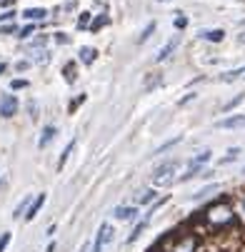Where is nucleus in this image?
<instances>
[{"mask_svg": "<svg viewBox=\"0 0 245 252\" xmlns=\"http://www.w3.org/2000/svg\"><path fill=\"white\" fill-rule=\"evenodd\" d=\"M190 222L198 225L195 230L200 235H230V230L243 225L238 207L233 205L230 197H218L210 205H205Z\"/></svg>", "mask_w": 245, "mask_h": 252, "instance_id": "f257e3e1", "label": "nucleus"}, {"mask_svg": "<svg viewBox=\"0 0 245 252\" xmlns=\"http://www.w3.org/2000/svg\"><path fill=\"white\" fill-rule=\"evenodd\" d=\"M178 170H180V162H178V160L163 162V165L155 167V172H153V185H155V188H168V185H173V183H178V180H180Z\"/></svg>", "mask_w": 245, "mask_h": 252, "instance_id": "f03ea898", "label": "nucleus"}, {"mask_svg": "<svg viewBox=\"0 0 245 252\" xmlns=\"http://www.w3.org/2000/svg\"><path fill=\"white\" fill-rule=\"evenodd\" d=\"M113 237H115V230H113L108 222H103V225L98 227V235H95V242H93V252H103L105 247L113 242Z\"/></svg>", "mask_w": 245, "mask_h": 252, "instance_id": "7ed1b4c3", "label": "nucleus"}, {"mask_svg": "<svg viewBox=\"0 0 245 252\" xmlns=\"http://www.w3.org/2000/svg\"><path fill=\"white\" fill-rule=\"evenodd\" d=\"M18 113V97L15 95H3L0 97V115L3 118H13Z\"/></svg>", "mask_w": 245, "mask_h": 252, "instance_id": "20e7f679", "label": "nucleus"}, {"mask_svg": "<svg viewBox=\"0 0 245 252\" xmlns=\"http://www.w3.org/2000/svg\"><path fill=\"white\" fill-rule=\"evenodd\" d=\"M178 45H180V35H175V38H170V40H168V43H165V45L160 48V53L155 55V60H158V63L168 60V58H170V55L175 53V48H178Z\"/></svg>", "mask_w": 245, "mask_h": 252, "instance_id": "39448f33", "label": "nucleus"}, {"mask_svg": "<svg viewBox=\"0 0 245 252\" xmlns=\"http://www.w3.org/2000/svg\"><path fill=\"white\" fill-rule=\"evenodd\" d=\"M113 215H115V220H123V222H130V220H135L138 218V207H130V205H120V207H115L113 210Z\"/></svg>", "mask_w": 245, "mask_h": 252, "instance_id": "423d86ee", "label": "nucleus"}, {"mask_svg": "<svg viewBox=\"0 0 245 252\" xmlns=\"http://www.w3.org/2000/svg\"><path fill=\"white\" fill-rule=\"evenodd\" d=\"M45 200H48V195H45V192H40L38 197H35V200H33V205H30V210L25 212V220H28V222H30V220H35V218H38V212L43 210V205H45Z\"/></svg>", "mask_w": 245, "mask_h": 252, "instance_id": "0eeeda50", "label": "nucleus"}, {"mask_svg": "<svg viewBox=\"0 0 245 252\" xmlns=\"http://www.w3.org/2000/svg\"><path fill=\"white\" fill-rule=\"evenodd\" d=\"M200 40H208V43H223V40H225V30H223V28L203 30V32H200Z\"/></svg>", "mask_w": 245, "mask_h": 252, "instance_id": "6e6552de", "label": "nucleus"}, {"mask_svg": "<svg viewBox=\"0 0 245 252\" xmlns=\"http://www.w3.org/2000/svg\"><path fill=\"white\" fill-rule=\"evenodd\" d=\"M220 130H235V127H245V115H230V118H223L218 123Z\"/></svg>", "mask_w": 245, "mask_h": 252, "instance_id": "1a4fd4ad", "label": "nucleus"}, {"mask_svg": "<svg viewBox=\"0 0 245 252\" xmlns=\"http://www.w3.org/2000/svg\"><path fill=\"white\" fill-rule=\"evenodd\" d=\"M78 58H80V63H83V65H93V63L98 60V50H95V48H90V45H85V48H80Z\"/></svg>", "mask_w": 245, "mask_h": 252, "instance_id": "9d476101", "label": "nucleus"}, {"mask_svg": "<svg viewBox=\"0 0 245 252\" xmlns=\"http://www.w3.org/2000/svg\"><path fill=\"white\" fill-rule=\"evenodd\" d=\"M55 135H58L55 125H48V127H43V135H40V140H38V145H40V148H48L50 142L55 140Z\"/></svg>", "mask_w": 245, "mask_h": 252, "instance_id": "9b49d317", "label": "nucleus"}, {"mask_svg": "<svg viewBox=\"0 0 245 252\" xmlns=\"http://www.w3.org/2000/svg\"><path fill=\"white\" fill-rule=\"evenodd\" d=\"M240 78H245V65L243 67H235V70H228V73L220 75L223 83H233V80H240Z\"/></svg>", "mask_w": 245, "mask_h": 252, "instance_id": "f8f14e48", "label": "nucleus"}, {"mask_svg": "<svg viewBox=\"0 0 245 252\" xmlns=\"http://www.w3.org/2000/svg\"><path fill=\"white\" fill-rule=\"evenodd\" d=\"M23 18H28V20H45L48 10H43V8H28V10H23Z\"/></svg>", "mask_w": 245, "mask_h": 252, "instance_id": "ddd939ff", "label": "nucleus"}, {"mask_svg": "<svg viewBox=\"0 0 245 252\" xmlns=\"http://www.w3.org/2000/svg\"><path fill=\"white\" fill-rule=\"evenodd\" d=\"M153 200H158V192L155 190H143V192L135 195V205H148Z\"/></svg>", "mask_w": 245, "mask_h": 252, "instance_id": "4468645a", "label": "nucleus"}, {"mask_svg": "<svg viewBox=\"0 0 245 252\" xmlns=\"http://www.w3.org/2000/svg\"><path fill=\"white\" fill-rule=\"evenodd\" d=\"M73 148H75V140H70V142H68V148H65V150H63V155H60V160H58V170H63V167H65V162H68L70 153H73Z\"/></svg>", "mask_w": 245, "mask_h": 252, "instance_id": "2eb2a0df", "label": "nucleus"}, {"mask_svg": "<svg viewBox=\"0 0 245 252\" xmlns=\"http://www.w3.org/2000/svg\"><path fill=\"white\" fill-rule=\"evenodd\" d=\"M155 28H158V25H155V20H153V23H148V25H145V30H143V32H140V35H138V43H140V45H143V43H145V40L150 38V35L155 32Z\"/></svg>", "mask_w": 245, "mask_h": 252, "instance_id": "dca6fc26", "label": "nucleus"}, {"mask_svg": "<svg viewBox=\"0 0 245 252\" xmlns=\"http://www.w3.org/2000/svg\"><path fill=\"white\" fill-rule=\"evenodd\" d=\"M243 100H245V93H240V95H235L233 100H228V102L223 105V113H230V110H235V107H238V105H240Z\"/></svg>", "mask_w": 245, "mask_h": 252, "instance_id": "f3484780", "label": "nucleus"}, {"mask_svg": "<svg viewBox=\"0 0 245 252\" xmlns=\"http://www.w3.org/2000/svg\"><path fill=\"white\" fill-rule=\"evenodd\" d=\"M240 153H243L240 148H230V150H228V155H225V158H220V165H230V162H235V160L240 158Z\"/></svg>", "mask_w": 245, "mask_h": 252, "instance_id": "a211bd4d", "label": "nucleus"}, {"mask_svg": "<svg viewBox=\"0 0 245 252\" xmlns=\"http://www.w3.org/2000/svg\"><path fill=\"white\" fill-rule=\"evenodd\" d=\"M63 75H65L68 83H75V63H68V65L63 67Z\"/></svg>", "mask_w": 245, "mask_h": 252, "instance_id": "6ab92c4d", "label": "nucleus"}, {"mask_svg": "<svg viewBox=\"0 0 245 252\" xmlns=\"http://www.w3.org/2000/svg\"><path fill=\"white\" fill-rule=\"evenodd\" d=\"M235 207H238V215H240V220L245 222V190L238 195V200H235Z\"/></svg>", "mask_w": 245, "mask_h": 252, "instance_id": "aec40b11", "label": "nucleus"}, {"mask_svg": "<svg viewBox=\"0 0 245 252\" xmlns=\"http://www.w3.org/2000/svg\"><path fill=\"white\" fill-rule=\"evenodd\" d=\"M30 205H33V202H30V200L25 197V200H23V202L18 205V210L13 212V218H15V220H20V218H23V212H28V210H30Z\"/></svg>", "mask_w": 245, "mask_h": 252, "instance_id": "412c9836", "label": "nucleus"}, {"mask_svg": "<svg viewBox=\"0 0 245 252\" xmlns=\"http://www.w3.org/2000/svg\"><path fill=\"white\" fill-rule=\"evenodd\" d=\"M180 140H183L180 135H178V137H173V140H168V142H165V145H160V148H158V150H155L153 155H160V153H165V150H170V148H175V145H178V142H180Z\"/></svg>", "mask_w": 245, "mask_h": 252, "instance_id": "4be33fe9", "label": "nucleus"}, {"mask_svg": "<svg viewBox=\"0 0 245 252\" xmlns=\"http://www.w3.org/2000/svg\"><path fill=\"white\" fill-rule=\"evenodd\" d=\"M103 25H108V18H105V15H98V18L90 23V32H98Z\"/></svg>", "mask_w": 245, "mask_h": 252, "instance_id": "5701e85b", "label": "nucleus"}, {"mask_svg": "<svg viewBox=\"0 0 245 252\" xmlns=\"http://www.w3.org/2000/svg\"><path fill=\"white\" fill-rule=\"evenodd\" d=\"M35 32V25H23V28H18V38H30V35Z\"/></svg>", "mask_w": 245, "mask_h": 252, "instance_id": "b1692460", "label": "nucleus"}, {"mask_svg": "<svg viewBox=\"0 0 245 252\" xmlns=\"http://www.w3.org/2000/svg\"><path fill=\"white\" fill-rule=\"evenodd\" d=\"M215 190H218V185H208V188H203V190H200L198 195H193V200H203L205 195H210V192H215Z\"/></svg>", "mask_w": 245, "mask_h": 252, "instance_id": "393cba45", "label": "nucleus"}, {"mask_svg": "<svg viewBox=\"0 0 245 252\" xmlns=\"http://www.w3.org/2000/svg\"><path fill=\"white\" fill-rule=\"evenodd\" d=\"M78 28L83 30V28H90V13H80V18H78Z\"/></svg>", "mask_w": 245, "mask_h": 252, "instance_id": "a878e982", "label": "nucleus"}, {"mask_svg": "<svg viewBox=\"0 0 245 252\" xmlns=\"http://www.w3.org/2000/svg\"><path fill=\"white\" fill-rule=\"evenodd\" d=\"M188 28V18L185 15H175V30H185Z\"/></svg>", "mask_w": 245, "mask_h": 252, "instance_id": "bb28decb", "label": "nucleus"}, {"mask_svg": "<svg viewBox=\"0 0 245 252\" xmlns=\"http://www.w3.org/2000/svg\"><path fill=\"white\" fill-rule=\"evenodd\" d=\"M8 245H10V232H3L0 235V252H5Z\"/></svg>", "mask_w": 245, "mask_h": 252, "instance_id": "cd10ccee", "label": "nucleus"}, {"mask_svg": "<svg viewBox=\"0 0 245 252\" xmlns=\"http://www.w3.org/2000/svg\"><path fill=\"white\" fill-rule=\"evenodd\" d=\"M158 83H163V75H155V78H148V83H145V90H153Z\"/></svg>", "mask_w": 245, "mask_h": 252, "instance_id": "c85d7f7f", "label": "nucleus"}, {"mask_svg": "<svg viewBox=\"0 0 245 252\" xmlns=\"http://www.w3.org/2000/svg\"><path fill=\"white\" fill-rule=\"evenodd\" d=\"M0 32H3V35H10V32H18V30H15L13 23H5V25H0Z\"/></svg>", "mask_w": 245, "mask_h": 252, "instance_id": "c756f323", "label": "nucleus"}, {"mask_svg": "<svg viewBox=\"0 0 245 252\" xmlns=\"http://www.w3.org/2000/svg\"><path fill=\"white\" fill-rule=\"evenodd\" d=\"M10 88H13V90H23V88H28V80H13Z\"/></svg>", "mask_w": 245, "mask_h": 252, "instance_id": "7c9ffc66", "label": "nucleus"}, {"mask_svg": "<svg viewBox=\"0 0 245 252\" xmlns=\"http://www.w3.org/2000/svg\"><path fill=\"white\" fill-rule=\"evenodd\" d=\"M15 18V13L13 10H8V13H3V15H0V25H3V23H10Z\"/></svg>", "mask_w": 245, "mask_h": 252, "instance_id": "2f4dec72", "label": "nucleus"}, {"mask_svg": "<svg viewBox=\"0 0 245 252\" xmlns=\"http://www.w3.org/2000/svg\"><path fill=\"white\" fill-rule=\"evenodd\" d=\"M48 60H50L48 53H38V55H35V63H48Z\"/></svg>", "mask_w": 245, "mask_h": 252, "instance_id": "473e14b6", "label": "nucleus"}, {"mask_svg": "<svg viewBox=\"0 0 245 252\" xmlns=\"http://www.w3.org/2000/svg\"><path fill=\"white\" fill-rule=\"evenodd\" d=\"M28 65H30L28 60H18V63H15V67H18V73H23V70H28Z\"/></svg>", "mask_w": 245, "mask_h": 252, "instance_id": "72a5a7b5", "label": "nucleus"}, {"mask_svg": "<svg viewBox=\"0 0 245 252\" xmlns=\"http://www.w3.org/2000/svg\"><path fill=\"white\" fill-rule=\"evenodd\" d=\"M83 100H85V95H78V97H75L73 102H70V110H75V107H78V105H80Z\"/></svg>", "mask_w": 245, "mask_h": 252, "instance_id": "f704fd0d", "label": "nucleus"}, {"mask_svg": "<svg viewBox=\"0 0 245 252\" xmlns=\"http://www.w3.org/2000/svg\"><path fill=\"white\" fill-rule=\"evenodd\" d=\"M55 40H58V43H63V45H65V43H70V38H68V35H63V32H58V35H55Z\"/></svg>", "mask_w": 245, "mask_h": 252, "instance_id": "c9c22d12", "label": "nucleus"}, {"mask_svg": "<svg viewBox=\"0 0 245 252\" xmlns=\"http://www.w3.org/2000/svg\"><path fill=\"white\" fill-rule=\"evenodd\" d=\"M45 43H48L45 35H43V38H35V40H33V45H45Z\"/></svg>", "mask_w": 245, "mask_h": 252, "instance_id": "e433bc0d", "label": "nucleus"}, {"mask_svg": "<svg viewBox=\"0 0 245 252\" xmlns=\"http://www.w3.org/2000/svg\"><path fill=\"white\" fill-rule=\"evenodd\" d=\"M190 100H195V93H190V95H185V97L180 100V105H185V102H190Z\"/></svg>", "mask_w": 245, "mask_h": 252, "instance_id": "4c0bfd02", "label": "nucleus"}, {"mask_svg": "<svg viewBox=\"0 0 245 252\" xmlns=\"http://www.w3.org/2000/svg\"><path fill=\"white\" fill-rule=\"evenodd\" d=\"M5 70H8V67H5V63H0V75H3V73H5Z\"/></svg>", "mask_w": 245, "mask_h": 252, "instance_id": "58836bf2", "label": "nucleus"}, {"mask_svg": "<svg viewBox=\"0 0 245 252\" xmlns=\"http://www.w3.org/2000/svg\"><path fill=\"white\" fill-rule=\"evenodd\" d=\"M78 252H88V250H85V247H80V250H78Z\"/></svg>", "mask_w": 245, "mask_h": 252, "instance_id": "ea45409f", "label": "nucleus"}, {"mask_svg": "<svg viewBox=\"0 0 245 252\" xmlns=\"http://www.w3.org/2000/svg\"><path fill=\"white\" fill-rule=\"evenodd\" d=\"M160 3H170V0H160Z\"/></svg>", "mask_w": 245, "mask_h": 252, "instance_id": "a19ab883", "label": "nucleus"}, {"mask_svg": "<svg viewBox=\"0 0 245 252\" xmlns=\"http://www.w3.org/2000/svg\"><path fill=\"white\" fill-rule=\"evenodd\" d=\"M243 43H245V38H243Z\"/></svg>", "mask_w": 245, "mask_h": 252, "instance_id": "79ce46f5", "label": "nucleus"}]
</instances>
